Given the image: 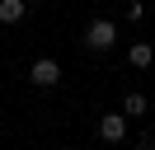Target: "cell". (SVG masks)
I'll return each mask as SVG.
<instances>
[{
    "mask_svg": "<svg viewBox=\"0 0 155 150\" xmlns=\"http://www.w3.org/2000/svg\"><path fill=\"white\" fill-rule=\"evenodd\" d=\"M71 150H85V145H71Z\"/></svg>",
    "mask_w": 155,
    "mask_h": 150,
    "instance_id": "ba28073f",
    "label": "cell"
},
{
    "mask_svg": "<svg viewBox=\"0 0 155 150\" xmlns=\"http://www.w3.org/2000/svg\"><path fill=\"white\" fill-rule=\"evenodd\" d=\"M99 136H104L108 145H117V141L127 136V117L122 112H104V117H99Z\"/></svg>",
    "mask_w": 155,
    "mask_h": 150,
    "instance_id": "3957f363",
    "label": "cell"
},
{
    "mask_svg": "<svg viewBox=\"0 0 155 150\" xmlns=\"http://www.w3.org/2000/svg\"><path fill=\"white\" fill-rule=\"evenodd\" d=\"M113 42H117V24L113 19H94V24L85 28V47L89 52H108Z\"/></svg>",
    "mask_w": 155,
    "mask_h": 150,
    "instance_id": "6da1fadb",
    "label": "cell"
},
{
    "mask_svg": "<svg viewBox=\"0 0 155 150\" xmlns=\"http://www.w3.org/2000/svg\"><path fill=\"white\" fill-rule=\"evenodd\" d=\"M28 80L38 84V89H57L61 84V66L52 61V56H38V61L28 66Z\"/></svg>",
    "mask_w": 155,
    "mask_h": 150,
    "instance_id": "7a4b0ae2",
    "label": "cell"
},
{
    "mask_svg": "<svg viewBox=\"0 0 155 150\" xmlns=\"http://www.w3.org/2000/svg\"><path fill=\"white\" fill-rule=\"evenodd\" d=\"M28 14V0H0V24H19Z\"/></svg>",
    "mask_w": 155,
    "mask_h": 150,
    "instance_id": "5b68a950",
    "label": "cell"
},
{
    "mask_svg": "<svg viewBox=\"0 0 155 150\" xmlns=\"http://www.w3.org/2000/svg\"><path fill=\"white\" fill-rule=\"evenodd\" d=\"M141 150H155V136H150V141H141Z\"/></svg>",
    "mask_w": 155,
    "mask_h": 150,
    "instance_id": "52a82bcc",
    "label": "cell"
},
{
    "mask_svg": "<svg viewBox=\"0 0 155 150\" xmlns=\"http://www.w3.org/2000/svg\"><path fill=\"white\" fill-rule=\"evenodd\" d=\"M127 61H132L136 70H146V66L155 61V47L150 42H132V47H127Z\"/></svg>",
    "mask_w": 155,
    "mask_h": 150,
    "instance_id": "277c9868",
    "label": "cell"
},
{
    "mask_svg": "<svg viewBox=\"0 0 155 150\" xmlns=\"http://www.w3.org/2000/svg\"><path fill=\"white\" fill-rule=\"evenodd\" d=\"M122 112H127V117H141V112H146V94H127V99H122Z\"/></svg>",
    "mask_w": 155,
    "mask_h": 150,
    "instance_id": "8992f818",
    "label": "cell"
}]
</instances>
